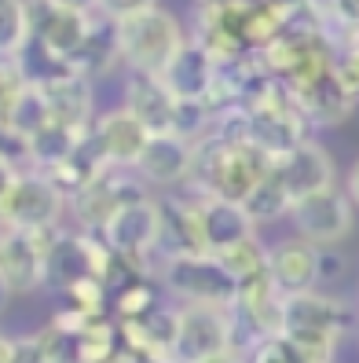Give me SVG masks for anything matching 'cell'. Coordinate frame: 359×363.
Listing matches in <instances>:
<instances>
[{
    "mask_svg": "<svg viewBox=\"0 0 359 363\" xmlns=\"http://www.w3.org/2000/svg\"><path fill=\"white\" fill-rule=\"evenodd\" d=\"M271 169H275V158L268 151L217 129V133H209L195 143L191 187L198 195L246 202L253 195V187H257Z\"/></svg>",
    "mask_w": 359,
    "mask_h": 363,
    "instance_id": "cell-1",
    "label": "cell"
},
{
    "mask_svg": "<svg viewBox=\"0 0 359 363\" xmlns=\"http://www.w3.org/2000/svg\"><path fill=\"white\" fill-rule=\"evenodd\" d=\"M114 26H118L121 59L132 67V74H154V77H161L165 67L187 45L180 18L173 11L158 8V4L147 8V11H136L129 18H121V23H114Z\"/></svg>",
    "mask_w": 359,
    "mask_h": 363,
    "instance_id": "cell-2",
    "label": "cell"
},
{
    "mask_svg": "<svg viewBox=\"0 0 359 363\" xmlns=\"http://www.w3.org/2000/svg\"><path fill=\"white\" fill-rule=\"evenodd\" d=\"M348 330V308L326 294H290L283 301V334L312 363H330L337 337Z\"/></svg>",
    "mask_w": 359,
    "mask_h": 363,
    "instance_id": "cell-3",
    "label": "cell"
},
{
    "mask_svg": "<svg viewBox=\"0 0 359 363\" xmlns=\"http://www.w3.org/2000/svg\"><path fill=\"white\" fill-rule=\"evenodd\" d=\"M165 286L176 297H183L187 305H220L231 308L239 301L242 283L227 272V264L217 253H176V257H165L161 268Z\"/></svg>",
    "mask_w": 359,
    "mask_h": 363,
    "instance_id": "cell-4",
    "label": "cell"
},
{
    "mask_svg": "<svg viewBox=\"0 0 359 363\" xmlns=\"http://www.w3.org/2000/svg\"><path fill=\"white\" fill-rule=\"evenodd\" d=\"M67 195L59 184L45 173V169H23L15 177L11 191L0 202V224L18 228V231H55L62 209H67Z\"/></svg>",
    "mask_w": 359,
    "mask_h": 363,
    "instance_id": "cell-5",
    "label": "cell"
},
{
    "mask_svg": "<svg viewBox=\"0 0 359 363\" xmlns=\"http://www.w3.org/2000/svg\"><path fill=\"white\" fill-rule=\"evenodd\" d=\"M235 349V312L220 305H187L176 315L173 359L198 363L213 352Z\"/></svg>",
    "mask_w": 359,
    "mask_h": 363,
    "instance_id": "cell-6",
    "label": "cell"
},
{
    "mask_svg": "<svg viewBox=\"0 0 359 363\" xmlns=\"http://www.w3.org/2000/svg\"><path fill=\"white\" fill-rule=\"evenodd\" d=\"M352 199L345 195L341 187H326L315 191V195H304L293 202L290 220L297 228V239L312 242V246H337L341 239H348L352 231Z\"/></svg>",
    "mask_w": 359,
    "mask_h": 363,
    "instance_id": "cell-7",
    "label": "cell"
},
{
    "mask_svg": "<svg viewBox=\"0 0 359 363\" xmlns=\"http://www.w3.org/2000/svg\"><path fill=\"white\" fill-rule=\"evenodd\" d=\"M99 239L107 242L121 261H143L161 239V202L158 199H132L103 224Z\"/></svg>",
    "mask_w": 359,
    "mask_h": 363,
    "instance_id": "cell-8",
    "label": "cell"
},
{
    "mask_svg": "<svg viewBox=\"0 0 359 363\" xmlns=\"http://www.w3.org/2000/svg\"><path fill=\"white\" fill-rule=\"evenodd\" d=\"M48 235V231H45ZM40 231H0V275L11 286V294H30L45 286L48 275V239Z\"/></svg>",
    "mask_w": 359,
    "mask_h": 363,
    "instance_id": "cell-9",
    "label": "cell"
},
{
    "mask_svg": "<svg viewBox=\"0 0 359 363\" xmlns=\"http://www.w3.org/2000/svg\"><path fill=\"white\" fill-rule=\"evenodd\" d=\"M89 33H92V15L62 8L59 0H30V37L59 52L62 59H74L89 40Z\"/></svg>",
    "mask_w": 359,
    "mask_h": 363,
    "instance_id": "cell-10",
    "label": "cell"
},
{
    "mask_svg": "<svg viewBox=\"0 0 359 363\" xmlns=\"http://www.w3.org/2000/svg\"><path fill=\"white\" fill-rule=\"evenodd\" d=\"M139 195H143L139 180H136V177H125V169H114V165H110L92 187H84L81 195L70 199V202H74V213H77L81 228L92 231V235H99L103 224H107L125 202H132V199H139Z\"/></svg>",
    "mask_w": 359,
    "mask_h": 363,
    "instance_id": "cell-11",
    "label": "cell"
},
{
    "mask_svg": "<svg viewBox=\"0 0 359 363\" xmlns=\"http://www.w3.org/2000/svg\"><path fill=\"white\" fill-rule=\"evenodd\" d=\"M275 173L286 184V191L293 195V202H297L304 195H315V191L334 187L337 169H334V158H330L326 147L308 136V140H301L297 147H293V151L275 158Z\"/></svg>",
    "mask_w": 359,
    "mask_h": 363,
    "instance_id": "cell-12",
    "label": "cell"
},
{
    "mask_svg": "<svg viewBox=\"0 0 359 363\" xmlns=\"http://www.w3.org/2000/svg\"><path fill=\"white\" fill-rule=\"evenodd\" d=\"M161 81L176 99L209 103V96H213L217 81H220V59L209 52L202 40H187V45L180 48V55L165 67Z\"/></svg>",
    "mask_w": 359,
    "mask_h": 363,
    "instance_id": "cell-13",
    "label": "cell"
},
{
    "mask_svg": "<svg viewBox=\"0 0 359 363\" xmlns=\"http://www.w3.org/2000/svg\"><path fill=\"white\" fill-rule=\"evenodd\" d=\"M191 165H195V143L191 140H183L176 133H158L143 147L136 173L143 184L180 187V184H191Z\"/></svg>",
    "mask_w": 359,
    "mask_h": 363,
    "instance_id": "cell-14",
    "label": "cell"
},
{
    "mask_svg": "<svg viewBox=\"0 0 359 363\" xmlns=\"http://www.w3.org/2000/svg\"><path fill=\"white\" fill-rule=\"evenodd\" d=\"M89 133H92V140L99 147V155L114 169H136L143 147L151 143V133H147L125 106H118V111H110V114H99Z\"/></svg>",
    "mask_w": 359,
    "mask_h": 363,
    "instance_id": "cell-15",
    "label": "cell"
},
{
    "mask_svg": "<svg viewBox=\"0 0 359 363\" xmlns=\"http://www.w3.org/2000/svg\"><path fill=\"white\" fill-rule=\"evenodd\" d=\"M268 279L286 297L315 290V283L323 279V250L304 239H293V242L268 250Z\"/></svg>",
    "mask_w": 359,
    "mask_h": 363,
    "instance_id": "cell-16",
    "label": "cell"
},
{
    "mask_svg": "<svg viewBox=\"0 0 359 363\" xmlns=\"http://www.w3.org/2000/svg\"><path fill=\"white\" fill-rule=\"evenodd\" d=\"M198 209H202L205 253H224V250L257 235V220L249 217V209L242 202L217 199V195H198Z\"/></svg>",
    "mask_w": 359,
    "mask_h": 363,
    "instance_id": "cell-17",
    "label": "cell"
},
{
    "mask_svg": "<svg viewBox=\"0 0 359 363\" xmlns=\"http://www.w3.org/2000/svg\"><path fill=\"white\" fill-rule=\"evenodd\" d=\"M125 111H129L151 136L173 133L176 121V96L165 89V81L154 74H132L129 89H125Z\"/></svg>",
    "mask_w": 359,
    "mask_h": 363,
    "instance_id": "cell-18",
    "label": "cell"
},
{
    "mask_svg": "<svg viewBox=\"0 0 359 363\" xmlns=\"http://www.w3.org/2000/svg\"><path fill=\"white\" fill-rule=\"evenodd\" d=\"M40 92H45V103L55 121L70 125L77 133H89L92 129V114H96V99H92V77H84L77 70L62 74L48 84H37Z\"/></svg>",
    "mask_w": 359,
    "mask_h": 363,
    "instance_id": "cell-19",
    "label": "cell"
},
{
    "mask_svg": "<svg viewBox=\"0 0 359 363\" xmlns=\"http://www.w3.org/2000/svg\"><path fill=\"white\" fill-rule=\"evenodd\" d=\"M293 103L301 106V114L308 118V125H337L345 121L352 111H355V96H348V89L341 84L337 70H326L315 81L293 89Z\"/></svg>",
    "mask_w": 359,
    "mask_h": 363,
    "instance_id": "cell-20",
    "label": "cell"
},
{
    "mask_svg": "<svg viewBox=\"0 0 359 363\" xmlns=\"http://www.w3.org/2000/svg\"><path fill=\"white\" fill-rule=\"evenodd\" d=\"M158 250H165V257H176V253H202L205 250L198 199H165L161 202Z\"/></svg>",
    "mask_w": 359,
    "mask_h": 363,
    "instance_id": "cell-21",
    "label": "cell"
},
{
    "mask_svg": "<svg viewBox=\"0 0 359 363\" xmlns=\"http://www.w3.org/2000/svg\"><path fill=\"white\" fill-rule=\"evenodd\" d=\"M107 158L99 155V147H96V140H92V133H84L81 136V143L74 147V151L62 158L59 165H52V169H45V173L59 184V191L67 199H77L84 187H92L103 173H107Z\"/></svg>",
    "mask_w": 359,
    "mask_h": 363,
    "instance_id": "cell-22",
    "label": "cell"
},
{
    "mask_svg": "<svg viewBox=\"0 0 359 363\" xmlns=\"http://www.w3.org/2000/svg\"><path fill=\"white\" fill-rule=\"evenodd\" d=\"M114 59H121V48H118V26H99L92 23V33L89 40L81 45V52L70 59L74 62V70L84 74V77H99V74H107L114 67Z\"/></svg>",
    "mask_w": 359,
    "mask_h": 363,
    "instance_id": "cell-23",
    "label": "cell"
},
{
    "mask_svg": "<svg viewBox=\"0 0 359 363\" xmlns=\"http://www.w3.org/2000/svg\"><path fill=\"white\" fill-rule=\"evenodd\" d=\"M81 136H84V133H77V129H70V125H62V121L52 118L45 129L33 133V136L26 140V143H30V162H33L37 169H52V165H59V162L81 143Z\"/></svg>",
    "mask_w": 359,
    "mask_h": 363,
    "instance_id": "cell-24",
    "label": "cell"
},
{
    "mask_svg": "<svg viewBox=\"0 0 359 363\" xmlns=\"http://www.w3.org/2000/svg\"><path fill=\"white\" fill-rule=\"evenodd\" d=\"M249 209V217L257 220V224H271V220H279V217H290V209H293V195L286 191V184L279 180V173L271 169V173L253 187V195L242 202Z\"/></svg>",
    "mask_w": 359,
    "mask_h": 363,
    "instance_id": "cell-25",
    "label": "cell"
},
{
    "mask_svg": "<svg viewBox=\"0 0 359 363\" xmlns=\"http://www.w3.org/2000/svg\"><path fill=\"white\" fill-rule=\"evenodd\" d=\"M30 40V0H0V59H15Z\"/></svg>",
    "mask_w": 359,
    "mask_h": 363,
    "instance_id": "cell-26",
    "label": "cell"
},
{
    "mask_svg": "<svg viewBox=\"0 0 359 363\" xmlns=\"http://www.w3.org/2000/svg\"><path fill=\"white\" fill-rule=\"evenodd\" d=\"M217 257L227 264V272L235 275L239 283H253V279H261V275H268V250L257 242V235L224 250V253H217Z\"/></svg>",
    "mask_w": 359,
    "mask_h": 363,
    "instance_id": "cell-27",
    "label": "cell"
},
{
    "mask_svg": "<svg viewBox=\"0 0 359 363\" xmlns=\"http://www.w3.org/2000/svg\"><path fill=\"white\" fill-rule=\"evenodd\" d=\"M52 121V111H48V103H45V92L37 89V84H30V89L23 92V99L15 103V111H11V118H8V125L18 133V136H33V133H40L45 125Z\"/></svg>",
    "mask_w": 359,
    "mask_h": 363,
    "instance_id": "cell-28",
    "label": "cell"
},
{
    "mask_svg": "<svg viewBox=\"0 0 359 363\" xmlns=\"http://www.w3.org/2000/svg\"><path fill=\"white\" fill-rule=\"evenodd\" d=\"M246 363H304L301 349L279 330V334H264L257 341H249Z\"/></svg>",
    "mask_w": 359,
    "mask_h": 363,
    "instance_id": "cell-29",
    "label": "cell"
},
{
    "mask_svg": "<svg viewBox=\"0 0 359 363\" xmlns=\"http://www.w3.org/2000/svg\"><path fill=\"white\" fill-rule=\"evenodd\" d=\"M30 89V81L23 77L15 59H0V121H8L15 103L23 99V92Z\"/></svg>",
    "mask_w": 359,
    "mask_h": 363,
    "instance_id": "cell-30",
    "label": "cell"
},
{
    "mask_svg": "<svg viewBox=\"0 0 359 363\" xmlns=\"http://www.w3.org/2000/svg\"><path fill=\"white\" fill-rule=\"evenodd\" d=\"M337 77L348 89V96L359 99V33H345V45L337 52V62H334Z\"/></svg>",
    "mask_w": 359,
    "mask_h": 363,
    "instance_id": "cell-31",
    "label": "cell"
},
{
    "mask_svg": "<svg viewBox=\"0 0 359 363\" xmlns=\"http://www.w3.org/2000/svg\"><path fill=\"white\" fill-rule=\"evenodd\" d=\"M158 308V297L151 286H143V283H132V286H125L121 297H118V315L121 319H139L147 312H154Z\"/></svg>",
    "mask_w": 359,
    "mask_h": 363,
    "instance_id": "cell-32",
    "label": "cell"
},
{
    "mask_svg": "<svg viewBox=\"0 0 359 363\" xmlns=\"http://www.w3.org/2000/svg\"><path fill=\"white\" fill-rule=\"evenodd\" d=\"M11 363H52L45 341H40V334L15 337V341H11Z\"/></svg>",
    "mask_w": 359,
    "mask_h": 363,
    "instance_id": "cell-33",
    "label": "cell"
},
{
    "mask_svg": "<svg viewBox=\"0 0 359 363\" xmlns=\"http://www.w3.org/2000/svg\"><path fill=\"white\" fill-rule=\"evenodd\" d=\"M147 8H154V0H99V15H107L110 23H121V18L147 11Z\"/></svg>",
    "mask_w": 359,
    "mask_h": 363,
    "instance_id": "cell-34",
    "label": "cell"
},
{
    "mask_svg": "<svg viewBox=\"0 0 359 363\" xmlns=\"http://www.w3.org/2000/svg\"><path fill=\"white\" fill-rule=\"evenodd\" d=\"M334 23L345 33H359V0H334Z\"/></svg>",
    "mask_w": 359,
    "mask_h": 363,
    "instance_id": "cell-35",
    "label": "cell"
},
{
    "mask_svg": "<svg viewBox=\"0 0 359 363\" xmlns=\"http://www.w3.org/2000/svg\"><path fill=\"white\" fill-rule=\"evenodd\" d=\"M345 195H348L352 206L359 209V158L348 165V173H345Z\"/></svg>",
    "mask_w": 359,
    "mask_h": 363,
    "instance_id": "cell-36",
    "label": "cell"
},
{
    "mask_svg": "<svg viewBox=\"0 0 359 363\" xmlns=\"http://www.w3.org/2000/svg\"><path fill=\"white\" fill-rule=\"evenodd\" d=\"M18 173H23V169H15V165H8V162H0V202H4V195L11 191V184H15Z\"/></svg>",
    "mask_w": 359,
    "mask_h": 363,
    "instance_id": "cell-37",
    "label": "cell"
},
{
    "mask_svg": "<svg viewBox=\"0 0 359 363\" xmlns=\"http://www.w3.org/2000/svg\"><path fill=\"white\" fill-rule=\"evenodd\" d=\"M198 363H246V356L239 349H224V352H213V356H205Z\"/></svg>",
    "mask_w": 359,
    "mask_h": 363,
    "instance_id": "cell-38",
    "label": "cell"
},
{
    "mask_svg": "<svg viewBox=\"0 0 359 363\" xmlns=\"http://www.w3.org/2000/svg\"><path fill=\"white\" fill-rule=\"evenodd\" d=\"M62 8H74V11H81V15H92V11H99V0H59Z\"/></svg>",
    "mask_w": 359,
    "mask_h": 363,
    "instance_id": "cell-39",
    "label": "cell"
},
{
    "mask_svg": "<svg viewBox=\"0 0 359 363\" xmlns=\"http://www.w3.org/2000/svg\"><path fill=\"white\" fill-rule=\"evenodd\" d=\"M0 363H11V337H0Z\"/></svg>",
    "mask_w": 359,
    "mask_h": 363,
    "instance_id": "cell-40",
    "label": "cell"
},
{
    "mask_svg": "<svg viewBox=\"0 0 359 363\" xmlns=\"http://www.w3.org/2000/svg\"><path fill=\"white\" fill-rule=\"evenodd\" d=\"M8 297H11V286L4 283V275H0V308H4V305H8Z\"/></svg>",
    "mask_w": 359,
    "mask_h": 363,
    "instance_id": "cell-41",
    "label": "cell"
},
{
    "mask_svg": "<svg viewBox=\"0 0 359 363\" xmlns=\"http://www.w3.org/2000/svg\"><path fill=\"white\" fill-rule=\"evenodd\" d=\"M304 363H312V359H304Z\"/></svg>",
    "mask_w": 359,
    "mask_h": 363,
    "instance_id": "cell-42",
    "label": "cell"
}]
</instances>
